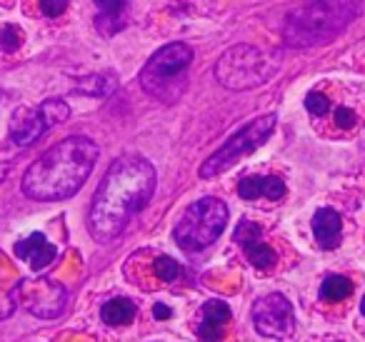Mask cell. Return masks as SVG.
<instances>
[{
  "label": "cell",
  "instance_id": "3957f363",
  "mask_svg": "<svg viewBox=\"0 0 365 342\" xmlns=\"http://www.w3.org/2000/svg\"><path fill=\"white\" fill-rule=\"evenodd\" d=\"M360 11V0H308L285 18L283 36L290 48H315L335 38Z\"/></svg>",
  "mask_w": 365,
  "mask_h": 342
},
{
  "label": "cell",
  "instance_id": "2e32d148",
  "mask_svg": "<svg viewBox=\"0 0 365 342\" xmlns=\"http://www.w3.org/2000/svg\"><path fill=\"white\" fill-rule=\"evenodd\" d=\"M93 3L101 8V18L96 21V26L103 36H113L125 26V21H123L125 0H93Z\"/></svg>",
  "mask_w": 365,
  "mask_h": 342
},
{
  "label": "cell",
  "instance_id": "7402d4cb",
  "mask_svg": "<svg viewBox=\"0 0 365 342\" xmlns=\"http://www.w3.org/2000/svg\"><path fill=\"white\" fill-rule=\"evenodd\" d=\"M23 43V31L18 26H3L0 28V51L13 53Z\"/></svg>",
  "mask_w": 365,
  "mask_h": 342
},
{
  "label": "cell",
  "instance_id": "ffe728a7",
  "mask_svg": "<svg viewBox=\"0 0 365 342\" xmlns=\"http://www.w3.org/2000/svg\"><path fill=\"white\" fill-rule=\"evenodd\" d=\"M41 113L46 115L48 125H58V123H66L68 118H71V108H68L66 100H58V98H53V100H46L41 105Z\"/></svg>",
  "mask_w": 365,
  "mask_h": 342
},
{
  "label": "cell",
  "instance_id": "30bf717a",
  "mask_svg": "<svg viewBox=\"0 0 365 342\" xmlns=\"http://www.w3.org/2000/svg\"><path fill=\"white\" fill-rule=\"evenodd\" d=\"M235 242L243 245V252L248 262L258 270H270L275 265V250L260 240V227L250 220H240L238 230H235Z\"/></svg>",
  "mask_w": 365,
  "mask_h": 342
},
{
  "label": "cell",
  "instance_id": "603a6c76",
  "mask_svg": "<svg viewBox=\"0 0 365 342\" xmlns=\"http://www.w3.org/2000/svg\"><path fill=\"white\" fill-rule=\"evenodd\" d=\"M305 108H308L313 115H325L330 108L328 98L320 95V93H308V98H305Z\"/></svg>",
  "mask_w": 365,
  "mask_h": 342
},
{
  "label": "cell",
  "instance_id": "d6986e66",
  "mask_svg": "<svg viewBox=\"0 0 365 342\" xmlns=\"http://www.w3.org/2000/svg\"><path fill=\"white\" fill-rule=\"evenodd\" d=\"M115 86H118L115 78L101 73V76H91L88 81H83L81 86H78V90L88 93V95H93V98H106V95H110V93L115 90Z\"/></svg>",
  "mask_w": 365,
  "mask_h": 342
},
{
  "label": "cell",
  "instance_id": "44dd1931",
  "mask_svg": "<svg viewBox=\"0 0 365 342\" xmlns=\"http://www.w3.org/2000/svg\"><path fill=\"white\" fill-rule=\"evenodd\" d=\"M153 270H155V275H158V280H163V282H173L178 277V272H180V265H178L173 257H168V255H160L155 262H153Z\"/></svg>",
  "mask_w": 365,
  "mask_h": 342
},
{
  "label": "cell",
  "instance_id": "83f0119b",
  "mask_svg": "<svg viewBox=\"0 0 365 342\" xmlns=\"http://www.w3.org/2000/svg\"><path fill=\"white\" fill-rule=\"evenodd\" d=\"M360 310H363V315H365V297H363V302H360Z\"/></svg>",
  "mask_w": 365,
  "mask_h": 342
},
{
  "label": "cell",
  "instance_id": "8fae6325",
  "mask_svg": "<svg viewBox=\"0 0 365 342\" xmlns=\"http://www.w3.org/2000/svg\"><path fill=\"white\" fill-rule=\"evenodd\" d=\"M48 120L41 113V108L31 110V108H23V110H16L11 118V140L21 147H28L48 130Z\"/></svg>",
  "mask_w": 365,
  "mask_h": 342
},
{
  "label": "cell",
  "instance_id": "52a82bcc",
  "mask_svg": "<svg viewBox=\"0 0 365 342\" xmlns=\"http://www.w3.org/2000/svg\"><path fill=\"white\" fill-rule=\"evenodd\" d=\"M275 128V115H260L253 123H248L245 128H240L233 138H228L225 145H220L208 160L200 165V177H215L220 172H225L228 167H233L240 157L255 152L265 140L270 138Z\"/></svg>",
  "mask_w": 365,
  "mask_h": 342
},
{
  "label": "cell",
  "instance_id": "7a4b0ae2",
  "mask_svg": "<svg viewBox=\"0 0 365 342\" xmlns=\"http://www.w3.org/2000/svg\"><path fill=\"white\" fill-rule=\"evenodd\" d=\"M98 145L86 135H71L43 152L23 177V192L33 200L56 202L76 195L98 162Z\"/></svg>",
  "mask_w": 365,
  "mask_h": 342
},
{
  "label": "cell",
  "instance_id": "5b68a950",
  "mask_svg": "<svg viewBox=\"0 0 365 342\" xmlns=\"http://www.w3.org/2000/svg\"><path fill=\"white\" fill-rule=\"evenodd\" d=\"M225 225H228V205L218 197H200L188 205V210L175 222L173 237L182 250L195 252L213 245L223 235Z\"/></svg>",
  "mask_w": 365,
  "mask_h": 342
},
{
  "label": "cell",
  "instance_id": "5bb4252c",
  "mask_svg": "<svg viewBox=\"0 0 365 342\" xmlns=\"http://www.w3.org/2000/svg\"><path fill=\"white\" fill-rule=\"evenodd\" d=\"M313 235L323 250H335L343 240V220L330 207H320L313 215Z\"/></svg>",
  "mask_w": 365,
  "mask_h": 342
},
{
  "label": "cell",
  "instance_id": "277c9868",
  "mask_svg": "<svg viewBox=\"0 0 365 342\" xmlns=\"http://www.w3.org/2000/svg\"><path fill=\"white\" fill-rule=\"evenodd\" d=\"M280 58L265 53L255 46H235L220 56L215 63V78L228 90H250L275 76Z\"/></svg>",
  "mask_w": 365,
  "mask_h": 342
},
{
  "label": "cell",
  "instance_id": "9c48e42d",
  "mask_svg": "<svg viewBox=\"0 0 365 342\" xmlns=\"http://www.w3.org/2000/svg\"><path fill=\"white\" fill-rule=\"evenodd\" d=\"M23 290V305L38 317H58L66 307V290L56 282L48 280H33L21 282Z\"/></svg>",
  "mask_w": 365,
  "mask_h": 342
},
{
  "label": "cell",
  "instance_id": "e0dca14e",
  "mask_svg": "<svg viewBox=\"0 0 365 342\" xmlns=\"http://www.w3.org/2000/svg\"><path fill=\"white\" fill-rule=\"evenodd\" d=\"M101 317L106 325H113V327L128 325V322H133V317H135V302L128 300V297H113V300H108L106 305H103Z\"/></svg>",
  "mask_w": 365,
  "mask_h": 342
},
{
  "label": "cell",
  "instance_id": "6da1fadb",
  "mask_svg": "<svg viewBox=\"0 0 365 342\" xmlns=\"http://www.w3.org/2000/svg\"><path fill=\"white\" fill-rule=\"evenodd\" d=\"M155 190V170L140 155H123L108 167L93 197L91 235L98 242H110L148 205Z\"/></svg>",
  "mask_w": 365,
  "mask_h": 342
},
{
  "label": "cell",
  "instance_id": "4316f807",
  "mask_svg": "<svg viewBox=\"0 0 365 342\" xmlns=\"http://www.w3.org/2000/svg\"><path fill=\"white\" fill-rule=\"evenodd\" d=\"M6 175H8V162H0V182L6 180Z\"/></svg>",
  "mask_w": 365,
  "mask_h": 342
},
{
  "label": "cell",
  "instance_id": "ba28073f",
  "mask_svg": "<svg viewBox=\"0 0 365 342\" xmlns=\"http://www.w3.org/2000/svg\"><path fill=\"white\" fill-rule=\"evenodd\" d=\"M253 322H255V330L265 337L283 340V337L293 335L295 315L288 297L280 295V292H270V295L258 297L253 305Z\"/></svg>",
  "mask_w": 365,
  "mask_h": 342
},
{
  "label": "cell",
  "instance_id": "cb8c5ba5",
  "mask_svg": "<svg viewBox=\"0 0 365 342\" xmlns=\"http://www.w3.org/2000/svg\"><path fill=\"white\" fill-rule=\"evenodd\" d=\"M68 3H71V0H41V11H43V16H48V18H58L68 8Z\"/></svg>",
  "mask_w": 365,
  "mask_h": 342
},
{
  "label": "cell",
  "instance_id": "484cf974",
  "mask_svg": "<svg viewBox=\"0 0 365 342\" xmlns=\"http://www.w3.org/2000/svg\"><path fill=\"white\" fill-rule=\"evenodd\" d=\"M153 315H155L158 320H168V317H170L173 312H170V307H165V305H160V302H158V305L153 307Z\"/></svg>",
  "mask_w": 365,
  "mask_h": 342
},
{
  "label": "cell",
  "instance_id": "9a60e30c",
  "mask_svg": "<svg viewBox=\"0 0 365 342\" xmlns=\"http://www.w3.org/2000/svg\"><path fill=\"white\" fill-rule=\"evenodd\" d=\"M238 195L243 200H258V197L280 200L285 195V182L275 175H250L238 182Z\"/></svg>",
  "mask_w": 365,
  "mask_h": 342
},
{
  "label": "cell",
  "instance_id": "8992f818",
  "mask_svg": "<svg viewBox=\"0 0 365 342\" xmlns=\"http://www.w3.org/2000/svg\"><path fill=\"white\" fill-rule=\"evenodd\" d=\"M190 63H193V51L185 43H170L145 63L140 73V86L158 100H175L185 88V71L190 68Z\"/></svg>",
  "mask_w": 365,
  "mask_h": 342
},
{
  "label": "cell",
  "instance_id": "4fadbf2b",
  "mask_svg": "<svg viewBox=\"0 0 365 342\" xmlns=\"http://www.w3.org/2000/svg\"><path fill=\"white\" fill-rule=\"evenodd\" d=\"M230 322V307L223 300H208L203 305V322L198 325V337L203 342L223 340V327Z\"/></svg>",
  "mask_w": 365,
  "mask_h": 342
},
{
  "label": "cell",
  "instance_id": "ac0fdd59",
  "mask_svg": "<svg viewBox=\"0 0 365 342\" xmlns=\"http://www.w3.org/2000/svg\"><path fill=\"white\" fill-rule=\"evenodd\" d=\"M353 292V282L343 275H328L320 285V297L328 302H340Z\"/></svg>",
  "mask_w": 365,
  "mask_h": 342
},
{
  "label": "cell",
  "instance_id": "d4e9b609",
  "mask_svg": "<svg viewBox=\"0 0 365 342\" xmlns=\"http://www.w3.org/2000/svg\"><path fill=\"white\" fill-rule=\"evenodd\" d=\"M335 123H338V128L348 130V128L355 125V113L350 110V108H338V110H335Z\"/></svg>",
  "mask_w": 365,
  "mask_h": 342
},
{
  "label": "cell",
  "instance_id": "7c38bea8",
  "mask_svg": "<svg viewBox=\"0 0 365 342\" xmlns=\"http://www.w3.org/2000/svg\"><path fill=\"white\" fill-rule=\"evenodd\" d=\"M16 255L21 257V260H28V265H31L33 270H43V267H48L56 260L58 250L46 240L43 232H33L26 240L16 242Z\"/></svg>",
  "mask_w": 365,
  "mask_h": 342
}]
</instances>
